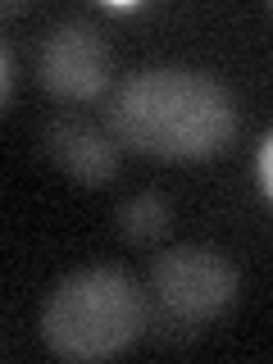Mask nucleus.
I'll list each match as a JSON object with an SVG mask.
<instances>
[{
  "instance_id": "6e6552de",
  "label": "nucleus",
  "mask_w": 273,
  "mask_h": 364,
  "mask_svg": "<svg viewBox=\"0 0 273 364\" xmlns=\"http://www.w3.org/2000/svg\"><path fill=\"white\" fill-rule=\"evenodd\" d=\"M9 82H14V60H9V46L0 37V109H5V100H9Z\"/></svg>"
},
{
  "instance_id": "0eeeda50",
  "label": "nucleus",
  "mask_w": 273,
  "mask_h": 364,
  "mask_svg": "<svg viewBox=\"0 0 273 364\" xmlns=\"http://www.w3.org/2000/svg\"><path fill=\"white\" fill-rule=\"evenodd\" d=\"M255 182H259V196H273V132H259L255 141Z\"/></svg>"
},
{
  "instance_id": "20e7f679",
  "label": "nucleus",
  "mask_w": 273,
  "mask_h": 364,
  "mask_svg": "<svg viewBox=\"0 0 273 364\" xmlns=\"http://www.w3.org/2000/svg\"><path fill=\"white\" fill-rule=\"evenodd\" d=\"M37 73L50 96L68 100V105H82V100H96L109 91L114 50L91 18H60L41 37Z\"/></svg>"
},
{
  "instance_id": "f257e3e1",
  "label": "nucleus",
  "mask_w": 273,
  "mask_h": 364,
  "mask_svg": "<svg viewBox=\"0 0 273 364\" xmlns=\"http://www.w3.org/2000/svg\"><path fill=\"white\" fill-rule=\"evenodd\" d=\"M232 132L237 96L200 68H136L109 96V136L151 159H210Z\"/></svg>"
},
{
  "instance_id": "423d86ee",
  "label": "nucleus",
  "mask_w": 273,
  "mask_h": 364,
  "mask_svg": "<svg viewBox=\"0 0 273 364\" xmlns=\"http://www.w3.org/2000/svg\"><path fill=\"white\" fill-rule=\"evenodd\" d=\"M119 232L123 242L132 246H155L159 237L168 232V223H173V205H168L164 191H132L128 200L119 205Z\"/></svg>"
},
{
  "instance_id": "39448f33",
  "label": "nucleus",
  "mask_w": 273,
  "mask_h": 364,
  "mask_svg": "<svg viewBox=\"0 0 273 364\" xmlns=\"http://www.w3.org/2000/svg\"><path fill=\"white\" fill-rule=\"evenodd\" d=\"M41 151L64 178L82 187H105L119 173V141L77 109H60L41 123Z\"/></svg>"
},
{
  "instance_id": "f03ea898",
  "label": "nucleus",
  "mask_w": 273,
  "mask_h": 364,
  "mask_svg": "<svg viewBox=\"0 0 273 364\" xmlns=\"http://www.w3.org/2000/svg\"><path fill=\"white\" fill-rule=\"evenodd\" d=\"M146 328V296L119 264L68 273L41 310V341L64 360H109Z\"/></svg>"
},
{
  "instance_id": "7ed1b4c3",
  "label": "nucleus",
  "mask_w": 273,
  "mask_h": 364,
  "mask_svg": "<svg viewBox=\"0 0 273 364\" xmlns=\"http://www.w3.org/2000/svg\"><path fill=\"white\" fill-rule=\"evenodd\" d=\"M151 296L159 310L200 328L237 301V264L214 246H173L151 264Z\"/></svg>"
}]
</instances>
